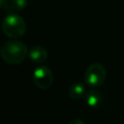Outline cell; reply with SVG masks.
Wrapping results in <instances>:
<instances>
[{
	"instance_id": "obj_1",
	"label": "cell",
	"mask_w": 124,
	"mask_h": 124,
	"mask_svg": "<svg viewBox=\"0 0 124 124\" xmlns=\"http://www.w3.org/2000/svg\"><path fill=\"white\" fill-rule=\"evenodd\" d=\"M28 55V49L25 44L20 41L11 40L4 42L0 46L1 58L10 65H17L24 61Z\"/></svg>"
},
{
	"instance_id": "obj_2",
	"label": "cell",
	"mask_w": 124,
	"mask_h": 124,
	"mask_svg": "<svg viewBox=\"0 0 124 124\" xmlns=\"http://www.w3.org/2000/svg\"><path fill=\"white\" fill-rule=\"evenodd\" d=\"M2 31L11 39H18L24 35L26 31V23L20 16L11 13L3 19Z\"/></svg>"
},
{
	"instance_id": "obj_3",
	"label": "cell",
	"mask_w": 124,
	"mask_h": 124,
	"mask_svg": "<svg viewBox=\"0 0 124 124\" xmlns=\"http://www.w3.org/2000/svg\"><path fill=\"white\" fill-rule=\"evenodd\" d=\"M106 69L100 63H93L89 65L84 73V82L91 88L101 86L106 79Z\"/></svg>"
},
{
	"instance_id": "obj_4",
	"label": "cell",
	"mask_w": 124,
	"mask_h": 124,
	"mask_svg": "<svg viewBox=\"0 0 124 124\" xmlns=\"http://www.w3.org/2000/svg\"><path fill=\"white\" fill-rule=\"evenodd\" d=\"M33 81L38 88L43 90L48 89L53 81L51 70L44 65L37 67L33 72Z\"/></svg>"
},
{
	"instance_id": "obj_5",
	"label": "cell",
	"mask_w": 124,
	"mask_h": 124,
	"mask_svg": "<svg viewBox=\"0 0 124 124\" xmlns=\"http://www.w3.org/2000/svg\"><path fill=\"white\" fill-rule=\"evenodd\" d=\"M28 57L33 63L40 64L46 60L47 51L41 46H34L28 50Z\"/></svg>"
},
{
	"instance_id": "obj_6",
	"label": "cell",
	"mask_w": 124,
	"mask_h": 124,
	"mask_svg": "<svg viewBox=\"0 0 124 124\" xmlns=\"http://www.w3.org/2000/svg\"><path fill=\"white\" fill-rule=\"evenodd\" d=\"M84 100L85 103L91 107V108H97L100 107L103 104V94L97 90V89H90L89 91H87L84 95Z\"/></svg>"
},
{
	"instance_id": "obj_7",
	"label": "cell",
	"mask_w": 124,
	"mask_h": 124,
	"mask_svg": "<svg viewBox=\"0 0 124 124\" xmlns=\"http://www.w3.org/2000/svg\"><path fill=\"white\" fill-rule=\"evenodd\" d=\"M85 86L82 82H75L73 83L68 91V94L70 96L71 99L73 100H78L81 97H83L85 95Z\"/></svg>"
},
{
	"instance_id": "obj_8",
	"label": "cell",
	"mask_w": 124,
	"mask_h": 124,
	"mask_svg": "<svg viewBox=\"0 0 124 124\" xmlns=\"http://www.w3.org/2000/svg\"><path fill=\"white\" fill-rule=\"evenodd\" d=\"M11 6L13 10L21 11L26 8L27 6V0H12Z\"/></svg>"
},
{
	"instance_id": "obj_9",
	"label": "cell",
	"mask_w": 124,
	"mask_h": 124,
	"mask_svg": "<svg viewBox=\"0 0 124 124\" xmlns=\"http://www.w3.org/2000/svg\"><path fill=\"white\" fill-rule=\"evenodd\" d=\"M0 9H3V10L8 11V12H12L13 11L11 3H10L9 0H0Z\"/></svg>"
},
{
	"instance_id": "obj_10",
	"label": "cell",
	"mask_w": 124,
	"mask_h": 124,
	"mask_svg": "<svg viewBox=\"0 0 124 124\" xmlns=\"http://www.w3.org/2000/svg\"><path fill=\"white\" fill-rule=\"evenodd\" d=\"M70 124H85V123H84V121H83L82 119H80V118H76V119H73V120L70 122Z\"/></svg>"
}]
</instances>
